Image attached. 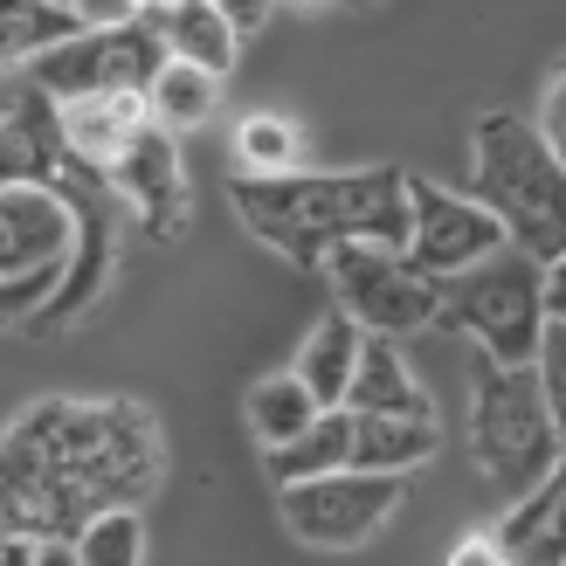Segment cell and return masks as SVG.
Instances as JSON below:
<instances>
[{
  "mask_svg": "<svg viewBox=\"0 0 566 566\" xmlns=\"http://www.w3.org/2000/svg\"><path fill=\"white\" fill-rule=\"evenodd\" d=\"M166 476L138 401H35L0 429V539H76L97 512L146 504Z\"/></svg>",
  "mask_w": 566,
  "mask_h": 566,
  "instance_id": "obj_1",
  "label": "cell"
},
{
  "mask_svg": "<svg viewBox=\"0 0 566 566\" xmlns=\"http://www.w3.org/2000/svg\"><path fill=\"white\" fill-rule=\"evenodd\" d=\"M229 201L242 229L263 249L304 270H325L332 249L374 242L408 249V174L401 166H353V174H276V180H235Z\"/></svg>",
  "mask_w": 566,
  "mask_h": 566,
  "instance_id": "obj_2",
  "label": "cell"
},
{
  "mask_svg": "<svg viewBox=\"0 0 566 566\" xmlns=\"http://www.w3.org/2000/svg\"><path fill=\"white\" fill-rule=\"evenodd\" d=\"M470 201L484 208L504 229V242L525 249L532 263L566 256V166L553 159L539 125L512 118V111H484V118H476Z\"/></svg>",
  "mask_w": 566,
  "mask_h": 566,
  "instance_id": "obj_3",
  "label": "cell"
},
{
  "mask_svg": "<svg viewBox=\"0 0 566 566\" xmlns=\"http://www.w3.org/2000/svg\"><path fill=\"white\" fill-rule=\"evenodd\" d=\"M436 325L476 338L484 359H497V366H532V353L546 338V263H532L525 249L504 242L497 256L442 276Z\"/></svg>",
  "mask_w": 566,
  "mask_h": 566,
  "instance_id": "obj_4",
  "label": "cell"
},
{
  "mask_svg": "<svg viewBox=\"0 0 566 566\" xmlns=\"http://www.w3.org/2000/svg\"><path fill=\"white\" fill-rule=\"evenodd\" d=\"M470 449H476V470H484L491 484H504V491H532L559 463V436H553V415H546V394H539V374H532V366L476 359Z\"/></svg>",
  "mask_w": 566,
  "mask_h": 566,
  "instance_id": "obj_5",
  "label": "cell"
},
{
  "mask_svg": "<svg viewBox=\"0 0 566 566\" xmlns=\"http://www.w3.org/2000/svg\"><path fill=\"white\" fill-rule=\"evenodd\" d=\"M325 283L338 297V318H353L366 338H408L436 325V276H421L408 249L346 242L325 256Z\"/></svg>",
  "mask_w": 566,
  "mask_h": 566,
  "instance_id": "obj_6",
  "label": "cell"
},
{
  "mask_svg": "<svg viewBox=\"0 0 566 566\" xmlns=\"http://www.w3.org/2000/svg\"><path fill=\"white\" fill-rule=\"evenodd\" d=\"M166 63L153 28L125 21V28H83V35L42 49L21 76L35 83L49 104H76V97H118V91H146L153 70Z\"/></svg>",
  "mask_w": 566,
  "mask_h": 566,
  "instance_id": "obj_7",
  "label": "cell"
},
{
  "mask_svg": "<svg viewBox=\"0 0 566 566\" xmlns=\"http://www.w3.org/2000/svg\"><path fill=\"white\" fill-rule=\"evenodd\" d=\"M276 504H283V525H291L304 546L346 553V546H366L394 512H401V476L332 470V476H311V484H283Z\"/></svg>",
  "mask_w": 566,
  "mask_h": 566,
  "instance_id": "obj_8",
  "label": "cell"
},
{
  "mask_svg": "<svg viewBox=\"0 0 566 566\" xmlns=\"http://www.w3.org/2000/svg\"><path fill=\"white\" fill-rule=\"evenodd\" d=\"M504 249V229L470 201V193H442L436 180L408 174V263L421 276H457Z\"/></svg>",
  "mask_w": 566,
  "mask_h": 566,
  "instance_id": "obj_9",
  "label": "cell"
},
{
  "mask_svg": "<svg viewBox=\"0 0 566 566\" xmlns=\"http://www.w3.org/2000/svg\"><path fill=\"white\" fill-rule=\"evenodd\" d=\"M76 214L55 187H0V276L70 270Z\"/></svg>",
  "mask_w": 566,
  "mask_h": 566,
  "instance_id": "obj_10",
  "label": "cell"
},
{
  "mask_svg": "<svg viewBox=\"0 0 566 566\" xmlns=\"http://www.w3.org/2000/svg\"><path fill=\"white\" fill-rule=\"evenodd\" d=\"M491 539L512 566H566V449H559V463L539 476V484L504 512V525Z\"/></svg>",
  "mask_w": 566,
  "mask_h": 566,
  "instance_id": "obj_11",
  "label": "cell"
},
{
  "mask_svg": "<svg viewBox=\"0 0 566 566\" xmlns=\"http://www.w3.org/2000/svg\"><path fill=\"white\" fill-rule=\"evenodd\" d=\"M153 125L146 91H118V97H76V104H55V132H63V153L83 166H104L118 159L138 132Z\"/></svg>",
  "mask_w": 566,
  "mask_h": 566,
  "instance_id": "obj_12",
  "label": "cell"
},
{
  "mask_svg": "<svg viewBox=\"0 0 566 566\" xmlns=\"http://www.w3.org/2000/svg\"><path fill=\"white\" fill-rule=\"evenodd\" d=\"M104 180L125 193V201L153 221V229H166V221H180V159H174V132L146 125L132 138V146L104 166Z\"/></svg>",
  "mask_w": 566,
  "mask_h": 566,
  "instance_id": "obj_13",
  "label": "cell"
},
{
  "mask_svg": "<svg viewBox=\"0 0 566 566\" xmlns=\"http://www.w3.org/2000/svg\"><path fill=\"white\" fill-rule=\"evenodd\" d=\"M138 21L153 28L159 55H174V63H193V70H208V76H229L242 35L208 8V0H166V8H138Z\"/></svg>",
  "mask_w": 566,
  "mask_h": 566,
  "instance_id": "obj_14",
  "label": "cell"
},
{
  "mask_svg": "<svg viewBox=\"0 0 566 566\" xmlns=\"http://www.w3.org/2000/svg\"><path fill=\"white\" fill-rule=\"evenodd\" d=\"M442 449L436 415H353V470L408 476Z\"/></svg>",
  "mask_w": 566,
  "mask_h": 566,
  "instance_id": "obj_15",
  "label": "cell"
},
{
  "mask_svg": "<svg viewBox=\"0 0 566 566\" xmlns=\"http://www.w3.org/2000/svg\"><path fill=\"white\" fill-rule=\"evenodd\" d=\"M346 415H429V394L408 374L394 338H359V366L346 380Z\"/></svg>",
  "mask_w": 566,
  "mask_h": 566,
  "instance_id": "obj_16",
  "label": "cell"
},
{
  "mask_svg": "<svg viewBox=\"0 0 566 566\" xmlns=\"http://www.w3.org/2000/svg\"><path fill=\"white\" fill-rule=\"evenodd\" d=\"M263 463L276 476V491L283 484H311V476H332V470H353V415L346 408H325L304 436L263 449Z\"/></svg>",
  "mask_w": 566,
  "mask_h": 566,
  "instance_id": "obj_17",
  "label": "cell"
},
{
  "mask_svg": "<svg viewBox=\"0 0 566 566\" xmlns=\"http://www.w3.org/2000/svg\"><path fill=\"white\" fill-rule=\"evenodd\" d=\"M359 338L366 332L353 318H338V311H332L325 325H311V338H304V353H297L291 374L304 380V394L318 408H346V380H353V366H359Z\"/></svg>",
  "mask_w": 566,
  "mask_h": 566,
  "instance_id": "obj_18",
  "label": "cell"
},
{
  "mask_svg": "<svg viewBox=\"0 0 566 566\" xmlns=\"http://www.w3.org/2000/svg\"><path fill=\"white\" fill-rule=\"evenodd\" d=\"M146 111H153L159 132H193V125H208L221 111V76L166 55V63L153 70V83H146Z\"/></svg>",
  "mask_w": 566,
  "mask_h": 566,
  "instance_id": "obj_19",
  "label": "cell"
},
{
  "mask_svg": "<svg viewBox=\"0 0 566 566\" xmlns=\"http://www.w3.org/2000/svg\"><path fill=\"white\" fill-rule=\"evenodd\" d=\"M235 166H242V180L297 174V166H304V132H297V118H283V111H249V118L235 125Z\"/></svg>",
  "mask_w": 566,
  "mask_h": 566,
  "instance_id": "obj_20",
  "label": "cell"
},
{
  "mask_svg": "<svg viewBox=\"0 0 566 566\" xmlns=\"http://www.w3.org/2000/svg\"><path fill=\"white\" fill-rule=\"evenodd\" d=\"M70 35H83V28L63 8H49V0H0V70H28L42 49L70 42Z\"/></svg>",
  "mask_w": 566,
  "mask_h": 566,
  "instance_id": "obj_21",
  "label": "cell"
},
{
  "mask_svg": "<svg viewBox=\"0 0 566 566\" xmlns=\"http://www.w3.org/2000/svg\"><path fill=\"white\" fill-rule=\"evenodd\" d=\"M318 415H325V408L304 394V380H297V374H270V380L249 387V429H256V442H263V449L304 436Z\"/></svg>",
  "mask_w": 566,
  "mask_h": 566,
  "instance_id": "obj_22",
  "label": "cell"
},
{
  "mask_svg": "<svg viewBox=\"0 0 566 566\" xmlns=\"http://www.w3.org/2000/svg\"><path fill=\"white\" fill-rule=\"evenodd\" d=\"M70 546L83 566H146V518L132 504H118V512H97Z\"/></svg>",
  "mask_w": 566,
  "mask_h": 566,
  "instance_id": "obj_23",
  "label": "cell"
},
{
  "mask_svg": "<svg viewBox=\"0 0 566 566\" xmlns=\"http://www.w3.org/2000/svg\"><path fill=\"white\" fill-rule=\"evenodd\" d=\"M532 374H539L546 415H553V436H559V449H566V325H546L539 353H532Z\"/></svg>",
  "mask_w": 566,
  "mask_h": 566,
  "instance_id": "obj_24",
  "label": "cell"
},
{
  "mask_svg": "<svg viewBox=\"0 0 566 566\" xmlns=\"http://www.w3.org/2000/svg\"><path fill=\"white\" fill-rule=\"evenodd\" d=\"M55 276L63 270H42V276H0V325H21L55 297Z\"/></svg>",
  "mask_w": 566,
  "mask_h": 566,
  "instance_id": "obj_25",
  "label": "cell"
},
{
  "mask_svg": "<svg viewBox=\"0 0 566 566\" xmlns=\"http://www.w3.org/2000/svg\"><path fill=\"white\" fill-rule=\"evenodd\" d=\"M76 28H125L138 21V0H63Z\"/></svg>",
  "mask_w": 566,
  "mask_h": 566,
  "instance_id": "obj_26",
  "label": "cell"
},
{
  "mask_svg": "<svg viewBox=\"0 0 566 566\" xmlns=\"http://www.w3.org/2000/svg\"><path fill=\"white\" fill-rule=\"evenodd\" d=\"M539 138L553 146V159L566 166V70L553 76V91H546V104H539Z\"/></svg>",
  "mask_w": 566,
  "mask_h": 566,
  "instance_id": "obj_27",
  "label": "cell"
},
{
  "mask_svg": "<svg viewBox=\"0 0 566 566\" xmlns=\"http://www.w3.org/2000/svg\"><path fill=\"white\" fill-rule=\"evenodd\" d=\"M208 8L235 28V35H256V28L270 21V0H208Z\"/></svg>",
  "mask_w": 566,
  "mask_h": 566,
  "instance_id": "obj_28",
  "label": "cell"
},
{
  "mask_svg": "<svg viewBox=\"0 0 566 566\" xmlns=\"http://www.w3.org/2000/svg\"><path fill=\"white\" fill-rule=\"evenodd\" d=\"M449 566H512V559L497 553V539H491V532H470V539H457V546H449Z\"/></svg>",
  "mask_w": 566,
  "mask_h": 566,
  "instance_id": "obj_29",
  "label": "cell"
},
{
  "mask_svg": "<svg viewBox=\"0 0 566 566\" xmlns=\"http://www.w3.org/2000/svg\"><path fill=\"white\" fill-rule=\"evenodd\" d=\"M546 325H566V256L546 263Z\"/></svg>",
  "mask_w": 566,
  "mask_h": 566,
  "instance_id": "obj_30",
  "label": "cell"
},
{
  "mask_svg": "<svg viewBox=\"0 0 566 566\" xmlns=\"http://www.w3.org/2000/svg\"><path fill=\"white\" fill-rule=\"evenodd\" d=\"M28 546H35V566H83L70 539H28Z\"/></svg>",
  "mask_w": 566,
  "mask_h": 566,
  "instance_id": "obj_31",
  "label": "cell"
},
{
  "mask_svg": "<svg viewBox=\"0 0 566 566\" xmlns=\"http://www.w3.org/2000/svg\"><path fill=\"white\" fill-rule=\"evenodd\" d=\"M0 566H35V546H28V539H0Z\"/></svg>",
  "mask_w": 566,
  "mask_h": 566,
  "instance_id": "obj_32",
  "label": "cell"
},
{
  "mask_svg": "<svg viewBox=\"0 0 566 566\" xmlns=\"http://www.w3.org/2000/svg\"><path fill=\"white\" fill-rule=\"evenodd\" d=\"M332 8H374V0H332Z\"/></svg>",
  "mask_w": 566,
  "mask_h": 566,
  "instance_id": "obj_33",
  "label": "cell"
},
{
  "mask_svg": "<svg viewBox=\"0 0 566 566\" xmlns=\"http://www.w3.org/2000/svg\"><path fill=\"white\" fill-rule=\"evenodd\" d=\"M138 8H166V0H138Z\"/></svg>",
  "mask_w": 566,
  "mask_h": 566,
  "instance_id": "obj_34",
  "label": "cell"
},
{
  "mask_svg": "<svg viewBox=\"0 0 566 566\" xmlns=\"http://www.w3.org/2000/svg\"><path fill=\"white\" fill-rule=\"evenodd\" d=\"M49 8H63V0H49ZM63 14H70V8H63Z\"/></svg>",
  "mask_w": 566,
  "mask_h": 566,
  "instance_id": "obj_35",
  "label": "cell"
}]
</instances>
